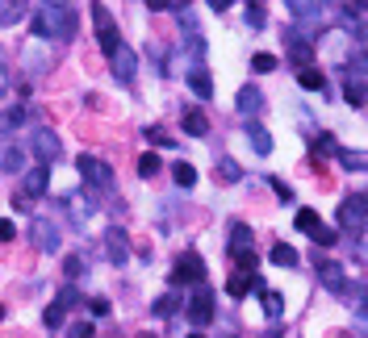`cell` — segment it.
<instances>
[{
  "instance_id": "obj_1",
  "label": "cell",
  "mask_w": 368,
  "mask_h": 338,
  "mask_svg": "<svg viewBox=\"0 0 368 338\" xmlns=\"http://www.w3.org/2000/svg\"><path fill=\"white\" fill-rule=\"evenodd\" d=\"M34 33L50 38V42H71L75 33V8L63 0H46V8L34 13Z\"/></svg>"
},
{
  "instance_id": "obj_2",
  "label": "cell",
  "mask_w": 368,
  "mask_h": 338,
  "mask_svg": "<svg viewBox=\"0 0 368 338\" xmlns=\"http://www.w3.org/2000/svg\"><path fill=\"white\" fill-rule=\"evenodd\" d=\"M92 29H96V42H101V50H105V54H113V50L122 46L117 21H113V13H109L105 4H92Z\"/></svg>"
},
{
  "instance_id": "obj_3",
  "label": "cell",
  "mask_w": 368,
  "mask_h": 338,
  "mask_svg": "<svg viewBox=\"0 0 368 338\" xmlns=\"http://www.w3.org/2000/svg\"><path fill=\"white\" fill-rule=\"evenodd\" d=\"M230 255H235V263L243 268V272H256V251H251V230L239 222V226H230Z\"/></svg>"
},
{
  "instance_id": "obj_4",
  "label": "cell",
  "mask_w": 368,
  "mask_h": 338,
  "mask_svg": "<svg viewBox=\"0 0 368 338\" xmlns=\"http://www.w3.org/2000/svg\"><path fill=\"white\" fill-rule=\"evenodd\" d=\"M109 71H113V79H117V84H134V75H138V54L122 42V46L109 54Z\"/></svg>"
},
{
  "instance_id": "obj_5",
  "label": "cell",
  "mask_w": 368,
  "mask_h": 338,
  "mask_svg": "<svg viewBox=\"0 0 368 338\" xmlns=\"http://www.w3.org/2000/svg\"><path fill=\"white\" fill-rule=\"evenodd\" d=\"M80 176H84V184H92V188H109L113 184V167L105 163V159H96V155H80Z\"/></svg>"
},
{
  "instance_id": "obj_6",
  "label": "cell",
  "mask_w": 368,
  "mask_h": 338,
  "mask_svg": "<svg viewBox=\"0 0 368 338\" xmlns=\"http://www.w3.org/2000/svg\"><path fill=\"white\" fill-rule=\"evenodd\" d=\"M365 205H368L365 192H352V197L339 205V226H344V230H356V238L365 234Z\"/></svg>"
},
{
  "instance_id": "obj_7",
  "label": "cell",
  "mask_w": 368,
  "mask_h": 338,
  "mask_svg": "<svg viewBox=\"0 0 368 338\" xmlns=\"http://www.w3.org/2000/svg\"><path fill=\"white\" fill-rule=\"evenodd\" d=\"M201 276H205V263H201V255H184V259H176V268H172V284H201Z\"/></svg>"
},
{
  "instance_id": "obj_8",
  "label": "cell",
  "mask_w": 368,
  "mask_h": 338,
  "mask_svg": "<svg viewBox=\"0 0 368 338\" xmlns=\"http://www.w3.org/2000/svg\"><path fill=\"white\" fill-rule=\"evenodd\" d=\"M189 318H193V326H209L214 322V293L205 284H197V293L189 301Z\"/></svg>"
},
{
  "instance_id": "obj_9",
  "label": "cell",
  "mask_w": 368,
  "mask_h": 338,
  "mask_svg": "<svg viewBox=\"0 0 368 338\" xmlns=\"http://www.w3.org/2000/svg\"><path fill=\"white\" fill-rule=\"evenodd\" d=\"M29 238H34V247H38V251H46V255H54V251H59V226H54V222H46V217H38V222L29 226Z\"/></svg>"
},
{
  "instance_id": "obj_10",
  "label": "cell",
  "mask_w": 368,
  "mask_h": 338,
  "mask_svg": "<svg viewBox=\"0 0 368 338\" xmlns=\"http://www.w3.org/2000/svg\"><path fill=\"white\" fill-rule=\"evenodd\" d=\"M29 146H34V159H38V167H46V163H54V159H59V138H54L50 130H38Z\"/></svg>"
},
{
  "instance_id": "obj_11",
  "label": "cell",
  "mask_w": 368,
  "mask_h": 338,
  "mask_svg": "<svg viewBox=\"0 0 368 338\" xmlns=\"http://www.w3.org/2000/svg\"><path fill=\"white\" fill-rule=\"evenodd\" d=\"M105 255H109V263H126L130 259V238H126V230H109L105 234Z\"/></svg>"
},
{
  "instance_id": "obj_12",
  "label": "cell",
  "mask_w": 368,
  "mask_h": 338,
  "mask_svg": "<svg viewBox=\"0 0 368 338\" xmlns=\"http://www.w3.org/2000/svg\"><path fill=\"white\" fill-rule=\"evenodd\" d=\"M0 167H4L8 176H21V171H25V151H21L17 142H8V138L0 142Z\"/></svg>"
},
{
  "instance_id": "obj_13",
  "label": "cell",
  "mask_w": 368,
  "mask_h": 338,
  "mask_svg": "<svg viewBox=\"0 0 368 338\" xmlns=\"http://www.w3.org/2000/svg\"><path fill=\"white\" fill-rule=\"evenodd\" d=\"M260 289V280H256V272H239V276H230L226 280V293L235 297V301H243L247 293H256Z\"/></svg>"
},
{
  "instance_id": "obj_14",
  "label": "cell",
  "mask_w": 368,
  "mask_h": 338,
  "mask_svg": "<svg viewBox=\"0 0 368 338\" xmlns=\"http://www.w3.org/2000/svg\"><path fill=\"white\" fill-rule=\"evenodd\" d=\"M46 167H29V171H21V188H25V197H42L46 192Z\"/></svg>"
},
{
  "instance_id": "obj_15",
  "label": "cell",
  "mask_w": 368,
  "mask_h": 338,
  "mask_svg": "<svg viewBox=\"0 0 368 338\" xmlns=\"http://www.w3.org/2000/svg\"><path fill=\"white\" fill-rule=\"evenodd\" d=\"M235 105H239L243 113H260V109H264V92H260V88H251V84H243V88H239V96H235Z\"/></svg>"
},
{
  "instance_id": "obj_16",
  "label": "cell",
  "mask_w": 368,
  "mask_h": 338,
  "mask_svg": "<svg viewBox=\"0 0 368 338\" xmlns=\"http://www.w3.org/2000/svg\"><path fill=\"white\" fill-rule=\"evenodd\" d=\"M25 13H29V0H0V25H17L25 21Z\"/></svg>"
},
{
  "instance_id": "obj_17",
  "label": "cell",
  "mask_w": 368,
  "mask_h": 338,
  "mask_svg": "<svg viewBox=\"0 0 368 338\" xmlns=\"http://www.w3.org/2000/svg\"><path fill=\"white\" fill-rule=\"evenodd\" d=\"M297 84H302V88H310V92H323V88H327V75L310 63V67H297Z\"/></svg>"
},
{
  "instance_id": "obj_18",
  "label": "cell",
  "mask_w": 368,
  "mask_h": 338,
  "mask_svg": "<svg viewBox=\"0 0 368 338\" xmlns=\"http://www.w3.org/2000/svg\"><path fill=\"white\" fill-rule=\"evenodd\" d=\"M184 134L205 138V134H209V117H205L201 109H189V113H184Z\"/></svg>"
},
{
  "instance_id": "obj_19",
  "label": "cell",
  "mask_w": 368,
  "mask_h": 338,
  "mask_svg": "<svg viewBox=\"0 0 368 338\" xmlns=\"http://www.w3.org/2000/svg\"><path fill=\"white\" fill-rule=\"evenodd\" d=\"M318 280H323L331 293H344V289H348V284H344V268H339V263H323V268H318Z\"/></svg>"
},
{
  "instance_id": "obj_20",
  "label": "cell",
  "mask_w": 368,
  "mask_h": 338,
  "mask_svg": "<svg viewBox=\"0 0 368 338\" xmlns=\"http://www.w3.org/2000/svg\"><path fill=\"white\" fill-rule=\"evenodd\" d=\"M289 59H293L297 67H310V59H314V46H310L306 38H289Z\"/></svg>"
},
{
  "instance_id": "obj_21",
  "label": "cell",
  "mask_w": 368,
  "mask_h": 338,
  "mask_svg": "<svg viewBox=\"0 0 368 338\" xmlns=\"http://www.w3.org/2000/svg\"><path fill=\"white\" fill-rule=\"evenodd\" d=\"M247 142L256 146V155H272V134L264 125H247Z\"/></svg>"
},
{
  "instance_id": "obj_22",
  "label": "cell",
  "mask_w": 368,
  "mask_h": 338,
  "mask_svg": "<svg viewBox=\"0 0 368 338\" xmlns=\"http://www.w3.org/2000/svg\"><path fill=\"white\" fill-rule=\"evenodd\" d=\"M189 88H193L201 100H209V96H214V79H209L201 67H197V71H189Z\"/></svg>"
},
{
  "instance_id": "obj_23",
  "label": "cell",
  "mask_w": 368,
  "mask_h": 338,
  "mask_svg": "<svg viewBox=\"0 0 368 338\" xmlns=\"http://www.w3.org/2000/svg\"><path fill=\"white\" fill-rule=\"evenodd\" d=\"M260 301H264V314H268V318H281V314H285V297H281L277 289H260Z\"/></svg>"
},
{
  "instance_id": "obj_24",
  "label": "cell",
  "mask_w": 368,
  "mask_h": 338,
  "mask_svg": "<svg viewBox=\"0 0 368 338\" xmlns=\"http://www.w3.org/2000/svg\"><path fill=\"white\" fill-rule=\"evenodd\" d=\"M172 180H176V184H180V188H193V184H197V167H193V163H184V159H180V163H176V167H172Z\"/></svg>"
},
{
  "instance_id": "obj_25",
  "label": "cell",
  "mask_w": 368,
  "mask_h": 338,
  "mask_svg": "<svg viewBox=\"0 0 368 338\" xmlns=\"http://www.w3.org/2000/svg\"><path fill=\"white\" fill-rule=\"evenodd\" d=\"M268 259H272V263H277V268H293V263H297V251H293V247H289V243H277V247H272V255H268Z\"/></svg>"
},
{
  "instance_id": "obj_26",
  "label": "cell",
  "mask_w": 368,
  "mask_h": 338,
  "mask_svg": "<svg viewBox=\"0 0 368 338\" xmlns=\"http://www.w3.org/2000/svg\"><path fill=\"white\" fill-rule=\"evenodd\" d=\"M218 180H222V184H239V180H243V167H239L235 159H222V163H218Z\"/></svg>"
},
{
  "instance_id": "obj_27",
  "label": "cell",
  "mask_w": 368,
  "mask_h": 338,
  "mask_svg": "<svg viewBox=\"0 0 368 338\" xmlns=\"http://www.w3.org/2000/svg\"><path fill=\"white\" fill-rule=\"evenodd\" d=\"M297 230H302V234H318V230H323V217H318L314 209H302V213H297Z\"/></svg>"
},
{
  "instance_id": "obj_28",
  "label": "cell",
  "mask_w": 368,
  "mask_h": 338,
  "mask_svg": "<svg viewBox=\"0 0 368 338\" xmlns=\"http://www.w3.org/2000/svg\"><path fill=\"white\" fill-rule=\"evenodd\" d=\"M138 176H142V180H151V176H159V155H155V151H147V155L138 159Z\"/></svg>"
},
{
  "instance_id": "obj_29",
  "label": "cell",
  "mask_w": 368,
  "mask_h": 338,
  "mask_svg": "<svg viewBox=\"0 0 368 338\" xmlns=\"http://www.w3.org/2000/svg\"><path fill=\"white\" fill-rule=\"evenodd\" d=\"M310 146H314V155H335V151H339V142H335V134H318V138H314Z\"/></svg>"
},
{
  "instance_id": "obj_30",
  "label": "cell",
  "mask_w": 368,
  "mask_h": 338,
  "mask_svg": "<svg viewBox=\"0 0 368 338\" xmlns=\"http://www.w3.org/2000/svg\"><path fill=\"white\" fill-rule=\"evenodd\" d=\"M21 121H25V109H4V113H0V134H4V130H17Z\"/></svg>"
},
{
  "instance_id": "obj_31",
  "label": "cell",
  "mask_w": 368,
  "mask_h": 338,
  "mask_svg": "<svg viewBox=\"0 0 368 338\" xmlns=\"http://www.w3.org/2000/svg\"><path fill=\"white\" fill-rule=\"evenodd\" d=\"M348 100L352 109H365V79H348Z\"/></svg>"
},
{
  "instance_id": "obj_32",
  "label": "cell",
  "mask_w": 368,
  "mask_h": 338,
  "mask_svg": "<svg viewBox=\"0 0 368 338\" xmlns=\"http://www.w3.org/2000/svg\"><path fill=\"white\" fill-rule=\"evenodd\" d=\"M335 155H339V163H344V167L365 171V155H360V151H335Z\"/></svg>"
},
{
  "instance_id": "obj_33",
  "label": "cell",
  "mask_w": 368,
  "mask_h": 338,
  "mask_svg": "<svg viewBox=\"0 0 368 338\" xmlns=\"http://www.w3.org/2000/svg\"><path fill=\"white\" fill-rule=\"evenodd\" d=\"M247 25H251V29H264V4H260V0L247 4Z\"/></svg>"
},
{
  "instance_id": "obj_34",
  "label": "cell",
  "mask_w": 368,
  "mask_h": 338,
  "mask_svg": "<svg viewBox=\"0 0 368 338\" xmlns=\"http://www.w3.org/2000/svg\"><path fill=\"white\" fill-rule=\"evenodd\" d=\"M67 338H96V326L92 322H75V326H67Z\"/></svg>"
},
{
  "instance_id": "obj_35",
  "label": "cell",
  "mask_w": 368,
  "mask_h": 338,
  "mask_svg": "<svg viewBox=\"0 0 368 338\" xmlns=\"http://www.w3.org/2000/svg\"><path fill=\"white\" fill-rule=\"evenodd\" d=\"M147 142H155V146H176V142L168 138V130H159V125H151V130H147Z\"/></svg>"
},
{
  "instance_id": "obj_36",
  "label": "cell",
  "mask_w": 368,
  "mask_h": 338,
  "mask_svg": "<svg viewBox=\"0 0 368 338\" xmlns=\"http://www.w3.org/2000/svg\"><path fill=\"white\" fill-rule=\"evenodd\" d=\"M42 318H46V326H50V330H59V326H63V305L54 301V305H50V309L42 314Z\"/></svg>"
},
{
  "instance_id": "obj_37",
  "label": "cell",
  "mask_w": 368,
  "mask_h": 338,
  "mask_svg": "<svg viewBox=\"0 0 368 338\" xmlns=\"http://www.w3.org/2000/svg\"><path fill=\"white\" fill-rule=\"evenodd\" d=\"M268 184H272V192H277V197H281V201H293V188H289V184H285V180H281V176H272V180H268Z\"/></svg>"
},
{
  "instance_id": "obj_38",
  "label": "cell",
  "mask_w": 368,
  "mask_h": 338,
  "mask_svg": "<svg viewBox=\"0 0 368 338\" xmlns=\"http://www.w3.org/2000/svg\"><path fill=\"white\" fill-rule=\"evenodd\" d=\"M63 272H67V280H75V276L84 272V259H80V255H67V263H63Z\"/></svg>"
},
{
  "instance_id": "obj_39",
  "label": "cell",
  "mask_w": 368,
  "mask_h": 338,
  "mask_svg": "<svg viewBox=\"0 0 368 338\" xmlns=\"http://www.w3.org/2000/svg\"><path fill=\"white\" fill-rule=\"evenodd\" d=\"M155 314H159V318H172V314H176V297H159V301H155Z\"/></svg>"
},
{
  "instance_id": "obj_40",
  "label": "cell",
  "mask_w": 368,
  "mask_h": 338,
  "mask_svg": "<svg viewBox=\"0 0 368 338\" xmlns=\"http://www.w3.org/2000/svg\"><path fill=\"white\" fill-rule=\"evenodd\" d=\"M251 67H256V71H277V59H272V54H256Z\"/></svg>"
},
{
  "instance_id": "obj_41",
  "label": "cell",
  "mask_w": 368,
  "mask_h": 338,
  "mask_svg": "<svg viewBox=\"0 0 368 338\" xmlns=\"http://www.w3.org/2000/svg\"><path fill=\"white\" fill-rule=\"evenodd\" d=\"M314 243H318V247H335V230H327V226H323V230L314 234Z\"/></svg>"
},
{
  "instance_id": "obj_42",
  "label": "cell",
  "mask_w": 368,
  "mask_h": 338,
  "mask_svg": "<svg viewBox=\"0 0 368 338\" xmlns=\"http://www.w3.org/2000/svg\"><path fill=\"white\" fill-rule=\"evenodd\" d=\"M289 4H293V17H310V13H314L310 0H289Z\"/></svg>"
},
{
  "instance_id": "obj_43",
  "label": "cell",
  "mask_w": 368,
  "mask_h": 338,
  "mask_svg": "<svg viewBox=\"0 0 368 338\" xmlns=\"http://www.w3.org/2000/svg\"><path fill=\"white\" fill-rule=\"evenodd\" d=\"M59 305H80V293H75V289H63V293H59Z\"/></svg>"
},
{
  "instance_id": "obj_44",
  "label": "cell",
  "mask_w": 368,
  "mask_h": 338,
  "mask_svg": "<svg viewBox=\"0 0 368 338\" xmlns=\"http://www.w3.org/2000/svg\"><path fill=\"white\" fill-rule=\"evenodd\" d=\"M88 309H92V318H105V314H109V301H105V297H96Z\"/></svg>"
},
{
  "instance_id": "obj_45",
  "label": "cell",
  "mask_w": 368,
  "mask_h": 338,
  "mask_svg": "<svg viewBox=\"0 0 368 338\" xmlns=\"http://www.w3.org/2000/svg\"><path fill=\"white\" fill-rule=\"evenodd\" d=\"M13 234H17V226H13V222H8V217H0V238H4V243H8V238H13Z\"/></svg>"
},
{
  "instance_id": "obj_46",
  "label": "cell",
  "mask_w": 368,
  "mask_h": 338,
  "mask_svg": "<svg viewBox=\"0 0 368 338\" xmlns=\"http://www.w3.org/2000/svg\"><path fill=\"white\" fill-rule=\"evenodd\" d=\"M147 8H151V13H159V8H172V0H147Z\"/></svg>"
},
{
  "instance_id": "obj_47",
  "label": "cell",
  "mask_w": 368,
  "mask_h": 338,
  "mask_svg": "<svg viewBox=\"0 0 368 338\" xmlns=\"http://www.w3.org/2000/svg\"><path fill=\"white\" fill-rule=\"evenodd\" d=\"M230 4H235V0H209V8H218V13H222V8H230Z\"/></svg>"
},
{
  "instance_id": "obj_48",
  "label": "cell",
  "mask_w": 368,
  "mask_h": 338,
  "mask_svg": "<svg viewBox=\"0 0 368 338\" xmlns=\"http://www.w3.org/2000/svg\"><path fill=\"white\" fill-rule=\"evenodd\" d=\"M4 92H8V71L0 67V96H4Z\"/></svg>"
},
{
  "instance_id": "obj_49",
  "label": "cell",
  "mask_w": 368,
  "mask_h": 338,
  "mask_svg": "<svg viewBox=\"0 0 368 338\" xmlns=\"http://www.w3.org/2000/svg\"><path fill=\"white\" fill-rule=\"evenodd\" d=\"M0 322H4V305H0Z\"/></svg>"
},
{
  "instance_id": "obj_50",
  "label": "cell",
  "mask_w": 368,
  "mask_h": 338,
  "mask_svg": "<svg viewBox=\"0 0 368 338\" xmlns=\"http://www.w3.org/2000/svg\"><path fill=\"white\" fill-rule=\"evenodd\" d=\"M189 338H205V335H189Z\"/></svg>"
}]
</instances>
